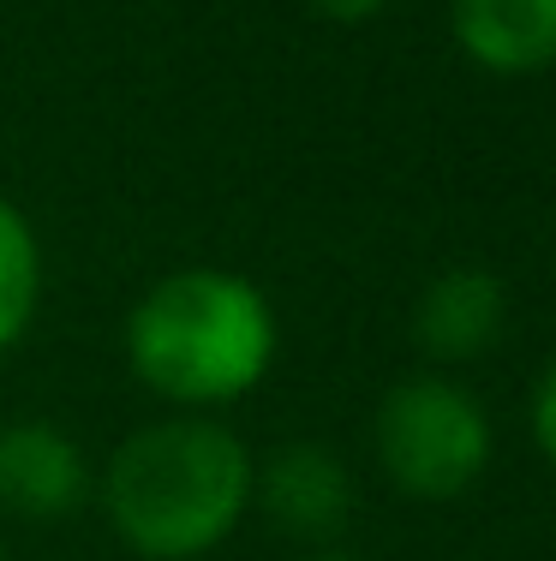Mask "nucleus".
Instances as JSON below:
<instances>
[{"label":"nucleus","instance_id":"f257e3e1","mask_svg":"<svg viewBox=\"0 0 556 561\" xmlns=\"http://www.w3.org/2000/svg\"><path fill=\"white\" fill-rule=\"evenodd\" d=\"M114 531L150 561H192L246 519L251 454L204 419H168L126 436L102 484Z\"/></svg>","mask_w":556,"mask_h":561},{"label":"nucleus","instance_id":"f03ea898","mask_svg":"<svg viewBox=\"0 0 556 561\" xmlns=\"http://www.w3.org/2000/svg\"><path fill=\"white\" fill-rule=\"evenodd\" d=\"M126 358L144 389L180 407H222L263 382L275 358V311L246 275L180 270L138 299Z\"/></svg>","mask_w":556,"mask_h":561},{"label":"nucleus","instance_id":"7ed1b4c3","mask_svg":"<svg viewBox=\"0 0 556 561\" xmlns=\"http://www.w3.org/2000/svg\"><path fill=\"white\" fill-rule=\"evenodd\" d=\"M377 460L407 496H461L491 460V424L467 389L443 377H413L377 407Z\"/></svg>","mask_w":556,"mask_h":561},{"label":"nucleus","instance_id":"20e7f679","mask_svg":"<svg viewBox=\"0 0 556 561\" xmlns=\"http://www.w3.org/2000/svg\"><path fill=\"white\" fill-rule=\"evenodd\" d=\"M84 496H90V466L72 436H60L43 419L0 431V514L55 526V519L78 514Z\"/></svg>","mask_w":556,"mask_h":561},{"label":"nucleus","instance_id":"39448f33","mask_svg":"<svg viewBox=\"0 0 556 561\" xmlns=\"http://www.w3.org/2000/svg\"><path fill=\"white\" fill-rule=\"evenodd\" d=\"M251 490H258L263 514H270L282 531H294V538H324V531H336L341 519H348V507H353L348 466L317 443L275 448L270 460L251 472Z\"/></svg>","mask_w":556,"mask_h":561},{"label":"nucleus","instance_id":"423d86ee","mask_svg":"<svg viewBox=\"0 0 556 561\" xmlns=\"http://www.w3.org/2000/svg\"><path fill=\"white\" fill-rule=\"evenodd\" d=\"M449 24L485 72L521 78L556 60V0H449Z\"/></svg>","mask_w":556,"mask_h":561},{"label":"nucleus","instance_id":"0eeeda50","mask_svg":"<svg viewBox=\"0 0 556 561\" xmlns=\"http://www.w3.org/2000/svg\"><path fill=\"white\" fill-rule=\"evenodd\" d=\"M502 317H509V299H502L497 275L449 270L425 287L413 329H419V346L431 358H479L485 346H497Z\"/></svg>","mask_w":556,"mask_h":561},{"label":"nucleus","instance_id":"6e6552de","mask_svg":"<svg viewBox=\"0 0 556 561\" xmlns=\"http://www.w3.org/2000/svg\"><path fill=\"white\" fill-rule=\"evenodd\" d=\"M36 287H43V257H36V233L19 209L0 197V353L31 329Z\"/></svg>","mask_w":556,"mask_h":561},{"label":"nucleus","instance_id":"1a4fd4ad","mask_svg":"<svg viewBox=\"0 0 556 561\" xmlns=\"http://www.w3.org/2000/svg\"><path fill=\"white\" fill-rule=\"evenodd\" d=\"M533 443L545 448V460H556V365L545 370V382L533 394Z\"/></svg>","mask_w":556,"mask_h":561},{"label":"nucleus","instance_id":"9d476101","mask_svg":"<svg viewBox=\"0 0 556 561\" xmlns=\"http://www.w3.org/2000/svg\"><path fill=\"white\" fill-rule=\"evenodd\" d=\"M324 19H336V24H360L371 19V12H383V0H311Z\"/></svg>","mask_w":556,"mask_h":561},{"label":"nucleus","instance_id":"9b49d317","mask_svg":"<svg viewBox=\"0 0 556 561\" xmlns=\"http://www.w3.org/2000/svg\"><path fill=\"white\" fill-rule=\"evenodd\" d=\"M324 561H353V556H324Z\"/></svg>","mask_w":556,"mask_h":561},{"label":"nucleus","instance_id":"f8f14e48","mask_svg":"<svg viewBox=\"0 0 556 561\" xmlns=\"http://www.w3.org/2000/svg\"><path fill=\"white\" fill-rule=\"evenodd\" d=\"M0 561H7V550H0Z\"/></svg>","mask_w":556,"mask_h":561}]
</instances>
